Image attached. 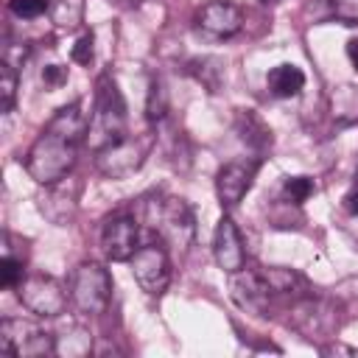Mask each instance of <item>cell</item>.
<instances>
[{"mask_svg":"<svg viewBox=\"0 0 358 358\" xmlns=\"http://www.w3.org/2000/svg\"><path fill=\"white\" fill-rule=\"evenodd\" d=\"M347 56H350L352 67L358 70V39H350V42H347Z\"/></svg>","mask_w":358,"mask_h":358,"instance_id":"obj_30","label":"cell"},{"mask_svg":"<svg viewBox=\"0 0 358 358\" xmlns=\"http://www.w3.org/2000/svg\"><path fill=\"white\" fill-rule=\"evenodd\" d=\"M14 95H17V73L11 64H0V109L11 112L14 106Z\"/></svg>","mask_w":358,"mask_h":358,"instance_id":"obj_23","label":"cell"},{"mask_svg":"<svg viewBox=\"0 0 358 358\" xmlns=\"http://www.w3.org/2000/svg\"><path fill=\"white\" fill-rule=\"evenodd\" d=\"M0 350L6 355H17V358H39V355L56 352V344H53L50 333L39 330L31 322L3 319L0 322Z\"/></svg>","mask_w":358,"mask_h":358,"instance_id":"obj_4","label":"cell"},{"mask_svg":"<svg viewBox=\"0 0 358 358\" xmlns=\"http://www.w3.org/2000/svg\"><path fill=\"white\" fill-rule=\"evenodd\" d=\"M101 246H103V255L109 260H115V263L131 260L134 246H137V224H134V218L126 215V213L109 215L103 221V229H101Z\"/></svg>","mask_w":358,"mask_h":358,"instance_id":"obj_8","label":"cell"},{"mask_svg":"<svg viewBox=\"0 0 358 358\" xmlns=\"http://www.w3.org/2000/svg\"><path fill=\"white\" fill-rule=\"evenodd\" d=\"M263 3H271V0H263Z\"/></svg>","mask_w":358,"mask_h":358,"instance_id":"obj_31","label":"cell"},{"mask_svg":"<svg viewBox=\"0 0 358 358\" xmlns=\"http://www.w3.org/2000/svg\"><path fill=\"white\" fill-rule=\"evenodd\" d=\"M238 134H241V140H243L246 145H252V148H257V151H263V148L271 145V131H268V126H266L252 109H241V112H238Z\"/></svg>","mask_w":358,"mask_h":358,"instance_id":"obj_17","label":"cell"},{"mask_svg":"<svg viewBox=\"0 0 358 358\" xmlns=\"http://www.w3.org/2000/svg\"><path fill=\"white\" fill-rule=\"evenodd\" d=\"M22 282V260L11 257V255H3L0 260V285L3 288H17Z\"/></svg>","mask_w":358,"mask_h":358,"instance_id":"obj_24","label":"cell"},{"mask_svg":"<svg viewBox=\"0 0 358 358\" xmlns=\"http://www.w3.org/2000/svg\"><path fill=\"white\" fill-rule=\"evenodd\" d=\"M67 81V70L62 67V64H48L45 70H42V84L48 87V90H56V87H62Z\"/></svg>","mask_w":358,"mask_h":358,"instance_id":"obj_28","label":"cell"},{"mask_svg":"<svg viewBox=\"0 0 358 358\" xmlns=\"http://www.w3.org/2000/svg\"><path fill=\"white\" fill-rule=\"evenodd\" d=\"M190 73H193L210 92H218L221 78H224V67H221L218 59H196V62H190Z\"/></svg>","mask_w":358,"mask_h":358,"instance_id":"obj_20","label":"cell"},{"mask_svg":"<svg viewBox=\"0 0 358 358\" xmlns=\"http://www.w3.org/2000/svg\"><path fill=\"white\" fill-rule=\"evenodd\" d=\"M260 274L266 277L268 288L274 294H296L299 288H305L302 274H296L294 268H282V266H263Z\"/></svg>","mask_w":358,"mask_h":358,"instance_id":"obj_19","label":"cell"},{"mask_svg":"<svg viewBox=\"0 0 358 358\" xmlns=\"http://www.w3.org/2000/svg\"><path fill=\"white\" fill-rule=\"evenodd\" d=\"M148 148H151V137H129L126 134L117 143L101 148L95 157V165L103 176H112V179L129 176L131 171H137L143 165Z\"/></svg>","mask_w":358,"mask_h":358,"instance_id":"obj_6","label":"cell"},{"mask_svg":"<svg viewBox=\"0 0 358 358\" xmlns=\"http://www.w3.org/2000/svg\"><path fill=\"white\" fill-rule=\"evenodd\" d=\"M112 296V277L101 263H81L70 277V299L81 313H101Z\"/></svg>","mask_w":358,"mask_h":358,"instance_id":"obj_3","label":"cell"},{"mask_svg":"<svg viewBox=\"0 0 358 358\" xmlns=\"http://www.w3.org/2000/svg\"><path fill=\"white\" fill-rule=\"evenodd\" d=\"M48 190L39 196V210L45 218H50L53 224H67L73 215H76V207H78V193H81V185L73 179V176H64L53 185H45Z\"/></svg>","mask_w":358,"mask_h":358,"instance_id":"obj_9","label":"cell"},{"mask_svg":"<svg viewBox=\"0 0 358 358\" xmlns=\"http://www.w3.org/2000/svg\"><path fill=\"white\" fill-rule=\"evenodd\" d=\"M17 296H20V302L31 313L45 316V319L59 316L64 310V305H67V294H64L62 282L53 280V277H48V274H31V277H25L17 285Z\"/></svg>","mask_w":358,"mask_h":358,"instance_id":"obj_5","label":"cell"},{"mask_svg":"<svg viewBox=\"0 0 358 358\" xmlns=\"http://www.w3.org/2000/svg\"><path fill=\"white\" fill-rule=\"evenodd\" d=\"M333 17L344 25H358V0H336Z\"/></svg>","mask_w":358,"mask_h":358,"instance_id":"obj_26","label":"cell"},{"mask_svg":"<svg viewBox=\"0 0 358 358\" xmlns=\"http://www.w3.org/2000/svg\"><path fill=\"white\" fill-rule=\"evenodd\" d=\"M196 22H199V28H201L204 34H210V36H215V39H227V36H232V34L241 31L243 14H241V8H238L235 3H229V0H210V3H204L201 11L196 14Z\"/></svg>","mask_w":358,"mask_h":358,"instance_id":"obj_10","label":"cell"},{"mask_svg":"<svg viewBox=\"0 0 358 358\" xmlns=\"http://www.w3.org/2000/svg\"><path fill=\"white\" fill-rule=\"evenodd\" d=\"M330 112L336 117V123L350 126L358 120V87L355 84H341L333 90L330 95Z\"/></svg>","mask_w":358,"mask_h":358,"instance_id":"obj_18","label":"cell"},{"mask_svg":"<svg viewBox=\"0 0 358 358\" xmlns=\"http://www.w3.org/2000/svg\"><path fill=\"white\" fill-rule=\"evenodd\" d=\"M92 53H95V39H92V34L78 36V42H76L73 50H70L73 62H78V64H90V62H92Z\"/></svg>","mask_w":358,"mask_h":358,"instance_id":"obj_27","label":"cell"},{"mask_svg":"<svg viewBox=\"0 0 358 358\" xmlns=\"http://www.w3.org/2000/svg\"><path fill=\"white\" fill-rule=\"evenodd\" d=\"M50 0H8V8L20 17V20H36L48 11Z\"/></svg>","mask_w":358,"mask_h":358,"instance_id":"obj_25","label":"cell"},{"mask_svg":"<svg viewBox=\"0 0 358 358\" xmlns=\"http://www.w3.org/2000/svg\"><path fill=\"white\" fill-rule=\"evenodd\" d=\"M129 263H131V274H134L137 285H140L145 294L157 296V294H162V291L168 288V280H171V260H168L165 246H159V243L140 246V249H134V255H131Z\"/></svg>","mask_w":358,"mask_h":358,"instance_id":"obj_7","label":"cell"},{"mask_svg":"<svg viewBox=\"0 0 358 358\" xmlns=\"http://www.w3.org/2000/svg\"><path fill=\"white\" fill-rule=\"evenodd\" d=\"M266 84H268L271 95H277V98H291V95H296V92L305 87V73H302L299 67H294V64H277V67L268 70Z\"/></svg>","mask_w":358,"mask_h":358,"instance_id":"obj_16","label":"cell"},{"mask_svg":"<svg viewBox=\"0 0 358 358\" xmlns=\"http://www.w3.org/2000/svg\"><path fill=\"white\" fill-rule=\"evenodd\" d=\"M336 324H338V313L322 299H310L308 296L294 308V327L299 333H305V338L327 336V333H333Z\"/></svg>","mask_w":358,"mask_h":358,"instance_id":"obj_14","label":"cell"},{"mask_svg":"<svg viewBox=\"0 0 358 358\" xmlns=\"http://www.w3.org/2000/svg\"><path fill=\"white\" fill-rule=\"evenodd\" d=\"M257 173V162H227L218 173H215V193L221 199L224 207H235L252 187V179Z\"/></svg>","mask_w":358,"mask_h":358,"instance_id":"obj_13","label":"cell"},{"mask_svg":"<svg viewBox=\"0 0 358 358\" xmlns=\"http://www.w3.org/2000/svg\"><path fill=\"white\" fill-rule=\"evenodd\" d=\"M159 229L165 235L168 243L173 246H185L190 241V232H193V215H190V207L182 201V199H168L162 204V215H159Z\"/></svg>","mask_w":358,"mask_h":358,"instance_id":"obj_15","label":"cell"},{"mask_svg":"<svg viewBox=\"0 0 358 358\" xmlns=\"http://www.w3.org/2000/svg\"><path fill=\"white\" fill-rule=\"evenodd\" d=\"M213 255H215V263L221 271L227 274H235L243 268L246 263V252H243V238L235 227V221L229 215H224L215 227V238H213Z\"/></svg>","mask_w":358,"mask_h":358,"instance_id":"obj_11","label":"cell"},{"mask_svg":"<svg viewBox=\"0 0 358 358\" xmlns=\"http://www.w3.org/2000/svg\"><path fill=\"white\" fill-rule=\"evenodd\" d=\"M313 190H316V187H313V179H310V176H288V179L282 182V196H285V201H291V204L308 201Z\"/></svg>","mask_w":358,"mask_h":358,"instance_id":"obj_21","label":"cell"},{"mask_svg":"<svg viewBox=\"0 0 358 358\" xmlns=\"http://www.w3.org/2000/svg\"><path fill=\"white\" fill-rule=\"evenodd\" d=\"M232 299L243 308V310H252V313H263L268 299H271V288L266 282V277L260 274V268H241L232 274Z\"/></svg>","mask_w":358,"mask_h":358,"instance_id":"obj_12","label":"cell"},{"mask_svg":"<svg viewBox=\"0 0 358 358\" xmlns=\"http://www.w3.org/2000/svg\"><path fill=\"white\" fill-rule=\"evenodd\" d=\"M165 112H168V92H165L162 81H151L148 101H145V117L154 123V120H162Z\"/></svg>","mask_w":358,"mask_h":358,"instance_id":"obj_22","label":"cell"},{"mask_svg":"<svg viewBox=\"0 0 358 358\" xmlns=\"http://www.w3.org/2000/svg\"><path fill=\"white\" fill-rule=\"evenodd\" d=\"M87 129L90 123L81 112V103H67L56 109V115L48 120V126L28 151L25 171L31 173V179L39 185H53L64 179L76 165L78 148L87 140Z\"/></svg>","mask_w":358,"mask_h":358,"instance_id":"obj_1","label":"cell"},{"mask_svg":"<svg viewBox=\"0 0 358 358\" xmlns=\"http://www.w3.org/2000/svg\"><path fill=\"white\" fill-rule=\"evenodd\" d=\"M344 210L350 215H358V187H352L347 196H344Z\"/></svg>","mask_w":358,"mask_h":358,"instance_id":"obj_29","label":"cell"},{"mask_svg":"<svg viewBox=\"0 0 358 358\" xmlns=\"http://www.w3.org/2000/svg\"><path fill=\"white\" fill-rule=\"evenodd\" d=\"M126 137V103L120 98L117 84L109 76L98 78V92H95V112L90 117L87 129V143L101 151L112 143Z\"/></svg>","mask_w":358,"mask_h":358,"instance_id":"obj_2","label":"cell"}]
</instances>
